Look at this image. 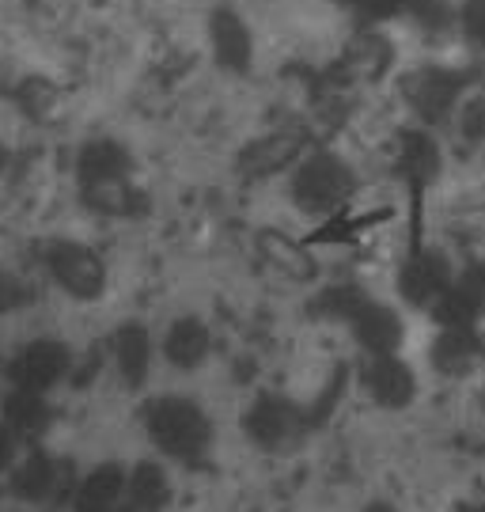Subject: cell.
Returning a JSON list of instances; mask_svg holds the SVG:
<instances>
[{"label": "cell", "instance_id": "19", "mask_svg": "<svg viewBox=\"0 0 485 512\" xmlns=\"http://www.w3.org/2000/svg\"><path fill=\"white\" fill-rule=\"evenodd\" d=\"M50 482H54V467H50L46 459H27L23 471L16 475L19 494H27V497H42L50 490Z\"/></svg>", "mask_w": 485, "mask_h": 512}, {"label": "cell", "instance_id": "2", "mask_svg": "<svg viewBox=\"0 0 485 512\" xmlns=\"http://www.w3.org/2000/svg\"><path fill=\"white\" fill-rule=\"evenodd\" d=\"M148 429H152V440L175 459H201L213 444V425L205 418V410L179 395H163L152 403Z\"/></svg>", "mask_w": 485, "mask_h": 512}, {"label": "cell", "instance_id": "6", "mask_svg": "<svg viewBox=\"0 0 485 512\" xmlns=\"http://www.w3.org/2000/svg\"><path fill=\"white\" fill-rule=\"evenodd\" d=\"M307 425V410L296 406L285 395H258L243 418V429L247 437L258 444V448H285L288 440L300 437V429Z\"/></svg>", "mask_w": 485, "mask_h": 512}, {"label": "cell", "instance_id": "12", "mask_svg": "<svg viewBox=\"0 0 485 512\" xmlns=\"http://www.w3.org/2000/svg\"><path fill=\"white\" fill-rule=\"evenodd\" d=\"M65 368H69V349L57 342H35L19 361V380L27 391H42V387L57 384L65 376Z\"/></svg>", "mask_w": 485, "mask_h": 512}, {"label": "cell", "instance_id": "5", "mask_svg": "<svg viewBox=\"0 0 485 512\" xmlns=\"http://www.w3.org/2000/svg\"><path fill=\"white\" fill-rule=\"evenodd\" d=\"M360 387L383 410H406L417 399V372L402 353H379V357H364Z\"/></svg>", "mask_w": 485, "mask_h": 512}, {"label": "cell", "instance_id": "14", "mask_svg": "<svg viewBox=\"0 0 485 512\" xmlns=\"http://www.w3.org/2000/svg\"><path fill=\"white\" fill-rule=\"evenodd\" d=\"M167 361L179 368H198L209 357V327L198 319H179L175 327L167 330V342H163Z\"/></svg>", "mask_w": 485, "mask_h": 512}, {"label": "cell", "instance_id": "22", "mask_svg": "<svg viewBox=\"0 0 485 512\" xmlns=\"http://www.w3.org/2000/svg\"><path fill=\"white\" fill-rule=\"evenodd\" d=\"M360 512H402V509H398L395 501H368Z\"/></svg>", "mask_w": 485, "mask_h": 512}, {"label": "cell", "instance_id": "3", "mask_svg": "<svg viewBox=\"0 0 485 512\" xmlns=\"http://www.w3.org/2000/svg\"><path fill=\"white\" fill-rule=\"evenodd\" d=\"M467 88V73L429 65V69H417L402 80V99L410 103V110L425 126H444L451 118H459V103L467 99Z\"/></svg>", "mask_w": 485, "mask_h": 512}, {"label": "cell", "instance_id": "1", "mask_svg": "<svg viewBox=\"0 0 485 512\" xmlns=\"http://www.w3.org/2000/svg\"><path fill=\"white\" fill-rule=\"evenodd\" d=\"M357 190V175L338 152H311L292 175V202L307 217H330L338 213Z\"/></svg>", "mask_w": 485, "mask_h": 512}, {"label": "cell", "instance_id": "7", "mask_svg": "<svg viewBox=\"0 0 485 512\" xmlns=\"http://www.w3.org/2000/svg\"><path fill=\"white\" fill-rule=\"evenodd\" d=\"M485 361V338L478 327H440L429 346V365L444 380H467Z\"/></svg>", "mask_w": 485, "mask_h": 512}, {"label": "cell", "instance_id": "24", "mask_svg": "<svg viewBox=\"0 0 485 512\" xmlns=\"http://www.w3.org/2000/svg\"><path fill=\"white\" fill-rule=\"evenodd\" d=\"M455 512H485V497L482 501H463V505H455Z\"/></svg>", "mask_w": 485, "mask_h": 512}, {"label": "cell", "instance_id": "11", "mask_svg": "<svg viewBox=\"0 0 485 512\" xmlns=\"http://www.w3.org/2000/svg\"><path fill=\"white\" fill-rule=\"evenodd\" d=\"M398 171L410 179V186H429L440 175V145L432 141L429 129H406L398 137Z\"/></svg>", "mask_w": 485, "mask_h": 512}, {"label": "cell", "instance_id": "15", "mask_svg": "<svg viewBox=\"0 0 485 512\" xmlns=\"http://www.w3.org/2000/svg\"><path fill=\"white\" fill-rule=\"evenodd\" d=\"M126 501V475L114 467H99L95 475L84 478L76 494V512H110Z\"/></svg>", "mask_w": 485, "mask_h": 512}, {"label": "cell", "instance_id": "13", "mask_svg": "<svg viewBox=\"0 0 485 512\" xmlns=\"http://www.w3.org/2000/svg\"><path fill=\"white\" fill-rule=\"evenodd\" d=\"M213 50L220 65L228 69H247L251 65V31L247 23L232 12H216L213 16Z\"/></svg>", "mask_w": 485, "mask_h": 512}, {"label": "cell", "instance_id": "20", "mask_svg": "<svg viewBox=\"0 0 485 512\" xmlns=\"http://www.w3.org/2000/svg\"><path fill=\"white\" fill-rule=\"evenodd\" d=\"M459 27L467 35L470 46H478L485 54V0H463L459 8Z\"/></svg>", "mask_w": 485, "mask_h": 512}, {"label": "cell", "instance_id": "9", "mask_svg": "<svg viewBox=\"0 0 485 512\" xmlns=\"http://www.w3.org/2000/svg\"><path fill=\"white\" fill-rule=\"evenodd\" d=\"M349 330H353L357 346L364 349V357L402 353V342H406V323H402L398 308L383 304V300H376V296H372V300L353 315Z\"/></svg>", "mask_w": 485, "mask_h": 512}, {"label": "cell", "instance_id": "21", "mask_svg": "<svg viewBox=\"0 0 485 512\" xmlns=\"http://www.w3.org/2000/svg\"><path fill=\"white\" fill-rule=\"evenodd\" d=\"M357 8L368 16H391L398 8H410V0H357Z\"/></svg>", "mask_w": 485, "mask_h": 512}, {"label": "cell", "instance_id": "10", "mask_svg": "<svg viewBox=\"0 0 485 512\" xmlns=\"http://www.w3.org/2000/svg\"><path fill=\"white\" fill-rule=\"evenodd\" d=\"M50 274L72 296H80V300H91V296H99V289H103V262L91 255L88 247L69 243V239L54 243V251H50Z\"/></svg>", "mask_w": 485, "mask_h": 512}, {"label": "cell", "instance_id": "23", "mask_svg": "<svg viewBox=\"0 0 485 512\" xmlns=\"http://www.w3.org/2000/svg\"><path fill=\"white\" fill-rule=\"evenodd\" d=\"M8 452H12V440H8V433H4V425H0V467L8 463Z\"/></svg>", "mask_w": 485, "mask_h": 512}, {"label": "cell", "instance_id": "8", "mask_svg": "<svg viewBox=\"0 0 485 512\" xmlns=\"http://www.w3.org/2000/svg\"><path fill=\"white\" fill-rule=\"evenodd\" d=\"M432 319L440 327H478L485 319V258L470 262L467 270L455 274L444 300L432 308Z\"/></svg>", "mask_w": 485, "mask_h": 512}, {"label": "cell", "instance_id": "4", "mask_svg": "<svg viewBox=\"0 0 485 512\" xmlns=\"http://www.w3.org/2000/svg\"><path fill=\"white\" fill-rule=\"evenodd\" d=\"M451 285H455V266L436 247H414L402 262V270H398V296L410 308H421L429 315L444 300Z\"/></svg>", "mask_w": 485, "mask_h": 512}, {"label": "cell", "instance_id": "17", "mask_svg": "<svg viewBox=\"0 0 485 512\" xmlns=\"http://www.w3.org/2000/svg\"><path fill=\"white\" fill-rule=\"evenodd\" d=\"M167 505V478L156 463H144L126 482L122 512H160Z\"/></svg>", "mask_w": 485, "mask_h": 512}, {"label": "cell", "instance_id": "16", "mask_svg": "<svg viewBox=\"0 0 485 512\" xmlns=\"http://www.w3.org/2000/svg\"><path fill=\"white\" fill-rule=\"evenodd\" d=\"M126 171H129V156L118 145H110V141L88 145L84 156H80V175H84L88 186L126 183Z\"/></svg>", "mask_w": 485, "mask_h": 512}, {"label": "cell", "instance_id": "18", "mask_svg": "<svg viewBox=\"0 0 485 512\" xmlns=\"http://www.w3.org/2000/svg\"><path fill=\"white\" fill-rule=\"evenodd\" d=\"M148 357H152V342L141 327L118 330V365L126 372V380H141L148 372Z\"/></svg>", "mask_w": 485, "mask_h": 512}]
</instances>
